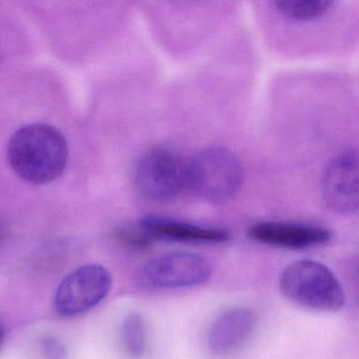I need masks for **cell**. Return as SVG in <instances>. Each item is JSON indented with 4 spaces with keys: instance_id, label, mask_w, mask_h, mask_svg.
Masks as SVG:
<instances>
[{
    "instance_id": "15",
    "label": "cell",
    "mask_w": 359,
    "mask_h": 359,
    "mask_svg": "<svg viewBox=\"0 0 359 359\" xmlns=\"http://www.w3.org/2000/svg\"><path fill=\"white\" fill-rule=\"evenodd\" d=\"M4 340H5V330L3 325L0 323V346H3Z\"/></svg>"
},
{
    "instance_id": "3",
    "label": "cell",
    "mask_w": 359,
    "mask_h": 359,
    "mask_svg": "<svg viewBox=\"0 0 359 359\" xmlns=\"http://www.w3.org/2000/svg\"><path fill=\"white\" fill-rule=\"evenodd\" d=\"M243 168L238 157L224 147L198 151L186 163V186L208 201H222L236 194L243 184Z\"/></svg>"
},
{
    "instance_id": "9",
    "label": "cell",
    "mask_w": 359,
    "mask_h": 359,
    "mask_svg": "<svg viewBox=\"0 0 359 359\" xmlns=\"http://www.w3.org/2000/svg\"><path fill=\"white\" fill-rule=\"evenodd\" d=\"M255 325L256 315L250 309L236 306L224 311L208 333L210 352L219 357L234 354L249 341Z\"/></svg>"
},
{
    "instance_id": "10",
    "label": "cell",
    "mask_w": 359,
    "mask_h": 359,
    "mask_svg": "<svg viewBox=\"0 0 359 359\" xmlns=\"http://www.w3.org/2000/svg\"><path fill=\"white\" fill-rule=\"evenodd\" d=\"M138 226L152 239H165L184 243H224L231 238L224 229L197 226L161 216H146Z\"/></svg>"
},
{
    "instance_id": "13",
    "label": "cell",
    "mask_w": 359,
    "mask_h": 359,
    "mask_svg": "<svg viewBox=\"0 0 359 359\" xmlns=\"http://www.w3.org/2000/svg\"><path fill=\"white\" fill-rule=\"evenodd\" d=\"M115 238L126 247L131 248L133 250H140V251L150 248L153 241L140 226L138 228L123 226V228L117 229L115 232Z\"/></svg>"
},
{
    "instance_id": "5",
    "label": "cell",
    "mask_w": 359,
    "mask_h": 359,
    "mask_svg": "<svg viewBox=\"0 0 359 359\" xmlns=\"http://www.w3.org/2000/svg\"><path fill=\"white\" fill-rule=\"evenodd\" d=\"M112 276L102 264H87L62 278L54 296L56 312L62 317L85 314L110 293Z\"/></svg>"
},
{
    "instance_id": "2",
    "label": "cell",
    "mask_w": 359,
    "mask_h": 359,
    "mask_svg": "<svg viewBox=\"0 0 359 359\" xmlns=\"http://www.w3.org/2000/svg\"><path fill=\"white\" fill-rule=\"evenodd\" d=\"M279 287L290 302L309 310L337 312L346 304L337 277L327 266L315 260L290 264L281 273Z\"/></svg>"
},
{
    "instance_id": "6",
    "label": "cell",
    "mask_w": 359,
    "mask_h": 359,
    "mask_svg": "<svg viewBox=\"0 0 359 359\" xmlns=\"http://www.w3.org/2000/svg\"><path fill=\"white\" fill-rule=\"evenodd\" d=\"M135 182L138 192L148 201H171L186 186V163L171 149L156 147L138 163Z\"/></svg>"
},
{
    "instance_id": "1",
    "label": "cell",
    "mask_w": 359,
    "mask_h": 359,
    "mask_svg": "<svg viewBox=\"0 0 359 359\" xmlns=\"http://www.w3.org/2000/svg\"><path fill=\"white\" fill-rule=\"evenodd\" d=\"M7 157L14 173L32 184L57 180L68 163L69 149L62 132L46 123H30L10 138Z\"/></svg>"
},
{
    "instance_id": "7",
    "label": "cell",
    "mask_w": 359,
    "mask_h": 359,
    "mask_svg": "<svg viewBox=\"0 0 359 359\" xmlns=\"http://www.w3.org/2000/svg\"><path fill=\"white\" fill-rule=\"evenodd\" d=\"M321 196L332 212L352 215L358 210V156L348 150L333 159L321 180Z\"/></svg>"
},
{
    "instance_id": "12",
    "label": "cell",
    "mask_w": 359,
    "mask_h": 359,
    "mask_svg": "<svg viewBox=\"0 0 359 359\" xmlns=\"http://www.w3.org/2000/svg\"><path fill=\"white\" fill-rule=\"evenodd\" d=\"M123 351L132 359H140L148 351V327L140 313H130L123 319L121 329Z\"/></svg>"
},
{
    "instance_id": "4",
    "label": "cell",
    "mask_w": 359,
    "mask_h": 359,
    "mask_svg": "<svg viewBox=\"0 0 359 359\" xmlns=\"http://www.w3.org/2000/svg\"><path fill=\"white\" fill-rule=\"evenodd\" d=\"M212 275L207 259L191 252H171L144 262L136 272V285L144 291H163L203 285Z\"/></svg>"
},
{
    "instance_id": "11",
    "label": "cell",
    "mask_w": 359,
    "mask_h": 359,
    "mask_svg": "<svg viewBox=\"0 0 359 359\" xmlns=\"http://www.w3.org/2000/svg\"><path fill=\"white\" fill-rule=\"evenodd\" d=\"M273 6L277 13L285 20L310 22L327 15L335 3L329 0H277Z\"/></svg>"
},
{
    "instance_id": "16",
    "label": "cell",
    "mask_w": 359,
    "mask_h": 359,
    "mask_svg": "<svg viewBox=\"0 0 359 359\" xmlns=\"http://www.w3.org/2000/svg\"><path fill=\"white\" fill-rule=\"evenodd\" d=\"M4 235H5V231H4L3 224L0 222V243L3 241Z\"/></svg>"
},
{
    "instance_id": "8",
    "label": "cell",
    "mask_w": 359,
    "mask_h": 359,
    "mask_svg": "<svg viewBox=\"0 0 359 359\" xmlns=\"http://www.w3.org/2000/svg\"><path fill=\"white\" fill-rule=\"evenodd\" d=\"M248 236L272 247L302 250L325 245L331 241L332 233L321 226L262 222L249 226Z\"/></svg>"
},
{
    "instance_id": "14",
    "label": "cell",
    "mask_w": 359,
    "mask_h": 359,
    "mask_svg": "<svg viewBox=\"0 0 359 359\" xmlns=\"http://www.w3.org/2000/svg\"><path fill=\"white\" fill-rule=\"evenodd\" d=\"M39 348L45 359H67L66 346L54 336H43L39 340Z\"/></svg>"
}]
</instances>
